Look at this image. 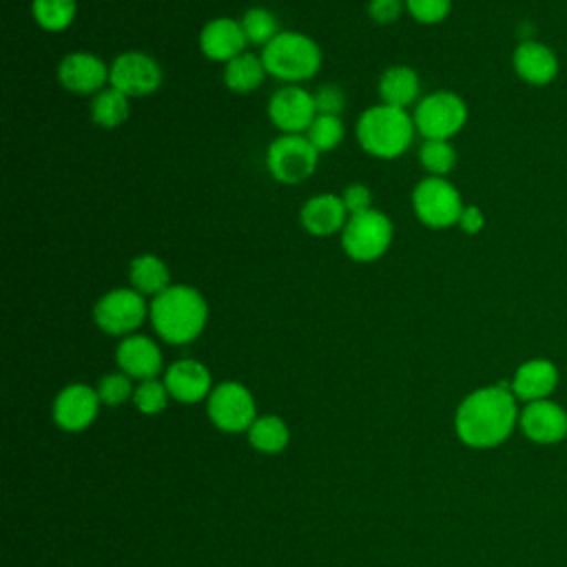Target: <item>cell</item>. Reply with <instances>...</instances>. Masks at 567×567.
I'll return each mask as SVG.
<instances>
[{
  "label": "cell",
  "instance_id": "cell-12",
  "mask_svg": "<svg viewBox=\"0 0 567 567\" xmlns=\"http://www.w3.org/2000/svg\"><path fill=\"white\" fill-rule=\"evenodd\" d=\"M266 113L272 126L281 133L301 135L317 117L315 95L299 84H284L270 95Z\"/></svg>",
  "mask_w": 567,
  "mask_h": 567
},
{
  "label": "cell",
  "instance_id": "cell-10",
  "mask_svg": "<svg viewBox=\"0 0 567 567\" xmlns=\"http://www.w3.org/2000/svg\"><path fill=\"white\" fill-rule=\"evenodd\" d=\"M148 319L146 297L133 288H113L93 306L95 326L111 337L135 334Z\"/></svg>",
  "mask_w": 567,
  "mask_h": 567
},
{
  "label": "cell",
  "instance_id": "cell-31",
  "mask_svg": "<svg viewBox=\"0 0 567 567\" xmlns=\"http://www.w3.org/2000/svg\"><path fill=\"white\" fill-rule=\"evenodd\" d=\"M171 401V394L164 385V379L155 377V379H144L135 385V392H133V405L140 414H146V416H155L159 412L166 410Z\"/></svg>",
  "mask_w": 567,
  "mask_h": 567
},
{
  "label": "cell",
  "instance_id": "cell-6",
  "mask_svg": "<svg viewBox=\"0 0 567 567\" xmlns=\"http://www.w3.org/2000/svg\"><path fill=\"white\" fill-rule=\"evenodd\" d=\"M412 120L423 140H452L467 122V104L454 91H434L416 102Z\"/></svg>",
  "mask_w": 567,
  "mask_h": 567
},
{
  "label": "cell",
  "instance_id": "cell-4",
  "mask_svg": "<svg viewBox=\"0 0 567 567\" xmlns=\"http://www.w3.org/2000/svg\"><path fill=\"white\" fill-rule=\"evenodd\" d=\"M266 73L284 84H299L310 80L321 69L319 44L299 31H281L261 49Z\"/></svg>",
  "mask_w": 567,
  "mask_h": 567
},
{
  "label": "cell",
  "instance_id": "cell-28",
  "mask_svg": "<svg viewBox=\"0 0 567 567\" xmlns=\"http://www.w3.org/2000/svg\"><path fill=\"white\" fill-rule=\"evenodd\" d=\"M239 22H241V29H244V35H246L248 44H255V47H261V49L281 33L277 16L266 7L246 9V13L241 16Z\"/></svg>",
  "mask_w": 567,
  "mask_h": 567
},
{
  "label": "cell",
  "instance_id": "cell-23",
  "mask_svg": "<svg viewBox=\"0 0 567 567\" xmlns=\"http://www.w3.org/2000/svg\"><path fill=\"white\" fill-rule=\"evenodd\" d=\"M128 281L133 290L153 299L155 295L164 292L171 286V270L157 255L144 252L131 259Z\"/></svg>",
  "mask_w": 567,
  "mask_h": 567
},
{
  "label": "cell",
  "instance_id": "cell-3",
  "mask_svg": "<svg viewBox=\"0 0 567 567\" xmlns=\"http://www.w3.org/2000/svg\"><path fill=\"white\" fill-rule=\"evenodd\" d=\"M359 146L377 159H396L414 142V120L405 109L390 104H374L365 109L357 120Z\"/></svg>",
  "mask_w": 567,
  "mask_h": 567
},
{
  "label": "cell",
  "instance_id": "cell-30",
  "mask_svg": "<svg viewBox=\"0 0 567 567\" xmlns=\"http://www.w3.org/2000/svg\"><path fill=\"white\" fill-rule=\"evenodd\" d=\"M306 137L310 140V144L319 151V153H326V151H332L334 146H339L346 137V126L341 122L339 115H323V113H317V117L312 120V124L308 126L306 131Z\"/></svg>",
  "mask_w": 567,
  "mask_h": 567
},
{
  "label": "cell",
  "instance_id": "cell-19",
  "mask_svg": "<svg viewBox=\"0 0 567 567\" xmlns=\"http://www.w3.org/2000/svg\"><path fill=\"white\" fill-rule=\"evenodd\" d=\"M512 66L516 75L532 86H547L558 75V55L543 42L523 40L512 55Z\"/></svg>",
  "mask_w": 567,
  "mask_h": 567
},
{
  "label": "cell",
  "instance_id": "cell-9",
  "mask_svg": "<svg viewBox=\"0 0 567 567\" xmlns=\"http://www.w3.org/2000/svg\"><path fill=\"white\" fill-rule=\"evenodd\" d=\"M206 416L219 432L241 434L250 430L259 414L255 396L244 383L221 381L206 399Z\"/></svg>",
  "mask_w": 567,
  "mask_h": 567
},
{
  "label": "cell",
  "instance_id": "cell-21",
  "mask_svg": "<svg viewBox=\"0 0 567 567\" xmlns=\"http://www.w3.org/2000/svg\"><path fill=\"white\" fill-rule=\"evenodd\" d=\"M556 385H558V368L543 357L520 363L509 383L512 394L525 403L549 399Z\"/></svg>",
  "mask_w": 567,
  "mask_h": 567
},
{
  "label": "cell",
  "instance_id": "cell-17",
  "mask_svg": "<svg viewBox=\"0 0 567 567\" xmlns=\"http://www.w3.org/2000/svg\"><path fill=\"white\" fill-rule=\"evenodd\" d=\"M518 425L523 434L534 443H560L567 436V412L549 399L532 401L520 410Z\"/></svg>",
  "mask_w": 567,
  "mask_h": 567
},
{
  "label": "cell",
  "instance_id": "cell-14",
  "mask_svg": "<svg viewBox=\"0 0 567 567\" xmlns=\"http://www.w3.org/2000/svg\"><path fill=\"white\" fill-rule=\"evenodd\" d=\"M60 84L78 95H95L106 89L109 66L102 58L89 51L66 53L58 64Z\"/></svg>",
  "mask_w": 567,
  "mask_h": 567
},
{
  "label": "cell",
  "instance_id": "cell-7",
  "mask_svg": "<svg viewBox=\"0 0 567 567\" xmlns=\"http://www.w3.org/2000/svg\"><path fill=\"white\" fill-rule=\"evenodd\" d=\"M319 164V151L306 135L281 133L268 144L266 168L270 177L284 186L306 182Z\"/></svg>",
  "mask_w": 567,
  "mask_h": 567
},
{
  "label": "cell",
  "instance_id": "cell-11",
  "mask_svg": "<svg viewBox=\"0 0 567 567\" xmlns=\"http://www.w3.org/2000/svg\"><path fill=\"white\" fill-rule=\"evenodd\" d=\"M162 66L144 51H124L109 64V86L126 97H144L159 89Z\"/></svg>",
  "mask_w": 567,
  "mask_h": 567
},
{
  "label": "cell",
  "instance_id": "cell-18",
  "mask_svg": "<svg viewBox=\"0 0 567 567\" xmlns=\"http://www.w3.org/2000/svg\"><path fill=\"white\" fill-rule=\"evenodd\" d=\"M246 35L239 20L213 18L199 31V51L213 62H230L246 51Z\"/></svg>",
  "mask_w": 567,
  "mask_h": 567
},
{
  "label": "cell",
  "instance_id": "cell-25",
  "mask_svg": "<svg viewBox=\"0 0 567 567\" xmlns=\"http://www.w3.org/2000/svg\"><path fill=\"white\" fill-rule=\"evenodd\" d=\"M266 75L268 73L261 62V55H255L248 51H244L241 55L226 62L224 73H221L226 89H230L233 93H250V91L259 89L264 84Z\"/></svg>",
  "mask_w": 567,
  "mask_h": 567
},
{
  "label": "cell",
  "instance_id": "cell-8",
  "mask_svg": "<svg viewBox=\"0 0 567 567\" xmlns=\"http://www.w3.org/2000/svg\"><path fill=\"white\" fill-rule=\"evenodd\" d=\"M463 206L465 204L461 199V193L445 177L427 175L412 190L414 215L423 226L432 230L456 226Z\"/></svg>",
  "mask_w": 567,
  "mask_h": 567
},
{
  "label": "cell",
  "instance_id": "cell-13",
  "mask_svg": "<svg viewBox=\"0 0 567 567\" xmlns=\"http://www.w3.org/2000/svg\"><path fill=\"white\" fill-rule=\"evenodd\" d=\"M100 405L102 401L95 388L86 383H69L55 394L51 405V416L60 430L69 434H78L93 425V421L97 419Z\"/></svg>",
  "mask_w": 567,
  "mask_h": 567
},
{
  "label": "cell",
  "instance_id": "cell-32",
  "mask_svg": "<svg viewBox=\"0 0 567 567\" xmlns=\"http://www.w3.org/2000/svg\"><path fill=\"white\" fill-rule=\"evenodd\" d=\"M95 390H97V396H100L102 405H106V408H117V405H122V403H126V401H133L135 385H133V379H131L128 374H124V372L117 370V372L104 374V377L97 381Z\"/></svg>",
  "mask_w": 567,
  "mask_h": 567
},
{
  "label": "cell",
  "instance_id": "cell-2",
  "mask_svg": "<svg viewBox=\"0 0 567 567\" xmlns=\"http://www.w3.org/2000/svg\"><path fill=\"white\" fill-rule=\"evenodd\" d=\"M148 321L155 334L171 346L195 341L208 321L204 295L188 284H171L148 303Z\"/></svg>",
  "mask_w": 567,
  "mask_h": 567
},
{
  "label": "cell",
  "instance_id": "cell-36",
  "mask_svg": "<svg viewBox=\"0 0 567 567\" xmlns=\"http://www.w3.org/2000/svg\"><path fill=\"white\" fill-rule=\"evenodd\" d=\"M341 199H343L350 215H357V213H363V210L372 208V193L365 184L346 186V190L341 193Z\"/></svg>",
  "mask_w": 567,
  "mask_h": 567
},
{
  "label": "cell",
  "instance_id": "cell-37",
  "mask_svg": "<svg viewBox=\"0 0 567 567\" xmlns=\"http://www.w3.org/2000/svg\"><path fill=\"white\" fill-rule=\"evenodd\" d=\"M456 226H458L465 235H476V233H481L483 226H485V215H483V210H481L478 206L467 204V206H463Z\"/></svg>",
  "mask_w": 567,
  "mask_h": 567
},
{
  "label": "cell",
  "instance_id": "cell-15",
  "mask_svg": "<svg viewBox=\"0 0 567 567\" xmlns=\"http://www.w3.org/2000/svg\"><path fill=\"white\" fill-rule=\"evenodd\" d=\"M115 363L120 372L135 381L155 379L164 370V357L157 341L140 332L120 339L115 348Z\"/></svg>",
  "mask_w": 567,
  "mask_h": 567
},
{
  "label": "cell",
  "instance_id": "cell-34",
  "mask_svg": "<svg viewBox=\"0 0 567 567\" xmlns=\"http://www.w3.org/2000/svg\"><path fill=\"white\" fill-rule=\"evenodd\" d=\"M312 95H315L317 113H323V115H341V111L346 109V93H343V89L337 86V84H323V86H319Z\"/></svg>",
  "mask_w": 567,
  "mask_h": 567
},
{
  "label": "cell",
  "instance_id": "cell-27",
  "mask_svg": "<svg viewBox=\"0 0 567 567\" xmlns=\"http://www.w3.org/2000/svg\"><path fill=\"white\" fill-rule=\"evenodd\" d=\"M78 13V0H31L35 24L49 33L66 31Z\"/></svg>",
  "mask_w": 567,
  "mask_h": 567
},
{
  "label": "cell",
  "instance_id": "cell-26",
  "mask_svg": "<svg viewBox=\"0 0 567 567\" xmlns=\"http://www.w3.org/2000/svg\"><path fill=\"white\" fill-rule=\"evenodd\" d=\"M89 115L97 126L115 128L128 117V97L122 91L106 86L91 97Z\"/></svg>",
  "mask_w": 567,
  "mask_h": 567
},
{
  "label": "cell",
  "instance_id": "cell-1",
  "mask_svg": "<svg viewBox=\"0 0 567 567\" xmlns=\"http://www.w3.org/2000/svg\"><path fill=\"white\" fill-rule=\"evenodd\" d=\"M516 396L507 383L485 385L470 392L454 412V432L474 450L501 445L518 423Z\"/></svg>",
  "mask_w": 567,
  "mask_h": 567
},
{
  "label": "cell",
  "instance_id": "cell-24",
  "mask_svg": "<svg viewBox=\"0 0 567 567\" xmlns=\"http://www.w3.org/2000/svg\"><path fill=\"white\" fill-rule=\"evenodd\" d=\"M248 445L259 454H279L290 443V427L279 414H261L246 432Z\"/></svg>",
  "mask_w": 567,
  "mask_h": 567
},
{
  "label": "cell",
  "instance_id": "cell-29",
  "mask_svg": "<svg viewBox=\"0 0 567 567\" xmlns=\"http://www.w3.org/2000/svg\"><path fill=\"white\" fill-rule=\"evenodd\" d=\"M419 162L430 175L445 177L456 164V151L450 140H423Z\"/></svg>",
  "mask_w": 567,
  "mask_h": 567
},
{
  "label": "cell",
  "instance_id": "cell-5",
  "mask_svg": "<svg viewBox=\"0 0 567 567\" xmlns=\"http://www.w3.org/2000/svg\"><path fill=\"white\" fill-rule=\"evenodd\" d=\"M392 221L383 210L370 208L357 215H350L341 230L343 252L359 264L377 261L385 255L392 244Z\"/></svg>",
  "mask_w": 567,
  "mask_h": 567
},
{
  "label": "cell",
  "instance_id": "cell-20",
  "mask_svg": "<svg viewBox=\"0 0 567 567\" xmlns=\"http://www.w3.org/2000/svg\"><path fill=\"white\" fill-rule=\"evenodd\" d=\"M350 213L341 199V195L334 193H319L306 199V204L299 210V224L306 233L315 237H330L337 230H343Z\"/></svg>",
  "mask_w": 567,
  "mask_h": 567
},
{
  "label": "cell",
  "instance_id": "cell-33",
  "mask_svg": "<svg viewBox=\"0 0 567 567\" xmlns=\"http://www.w3.org/2000/svg\"><path fill=\"white\" fill-rule=\"evenodd\" d=\"M408 13L421 24L443 22L452 11V0H403Z\"/></svg>",
  "mask_w": 567,
  "mask_h": 567
},
{
  "label": "cell",
  "instance_id": "cell-35",
  "mask_svg": "<svg viewBox=\"0 0 567 567\" xmlns=\"http://www.w3.org/2000/svg\"><path fill=\"white\" fill-rule=\"evenodd\" d=\"M403 0H368V16L377 24H392L403 13Z\"/></svg>",
  "mask_w": 567,
  "mask_h": 567
},
{
  "label": "cell",
  "instance_id": "cell-16",
  "mask_svg": "<svg viewBox=\"0 0 567 567\" xmlns=\"http://www.w3.org/2000/svg\"><path fill=\"white\" fill-rule=\"evenodd\" d=\"M164 385L173 401L199 403L213 392L210 370L197 359H177L164 370Z\"/></svg>",
  "mask_w": 567,
  "mask_h": 567
},
{
  "label": "cell",
  "instance_id": "cell-22",
  "mask_svg": "<svg viewBox=\"0 0 567 567\" xmlns=\"http://www.w3.org/2000/svg\"><path fill=\"white\" fill-rule=\"evenodd\" d=\"M379 97L383 104L405 109L421 100V82L412 66L394 64L388 66L379 78Z\"/></svg>",
  "mask_w": 567,
  "mask_h": 567
}]
</instances>
